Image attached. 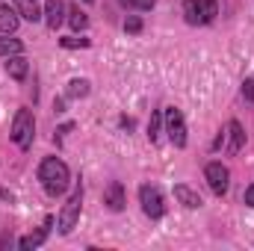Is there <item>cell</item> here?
I'll use <instances>...</instances> for the list:
<instances>
[{
  "mask_svg": "<svg viewBox=\"0 0 254 251\" xmlns=\"http://www.w3.org/2000/svg\"><path fill=\"white\" fill-rule=\"evenodd\" d=\"M39 181H42L48 195L57 198V195H63L65 189L71 187V172H68V166L60 157H45L42 166H39Z\"/></svg>",
  "mask_w": 254,
  "mask_h": 251,
  "instance_id": "1",
  "label": "cell"
},
{
  "mask_svg": "<svg viewBox=\"0 0 254 251\" xmlns=\"http://www.w3.org/2000/svg\"><path fill=\"white\" fill-rule=\"evenodd\" d=\"M9 136H12V142H15L21 151H30V145H33V136H36V116H33V110L21 107V110L15 113Z\"/></svg>",
  "mask_w": 254,
  "mask_h": 251,
  "instance_id": "2",
  "label": "cell"
},
{
  "mask_svg": "<svg viewBox=\"0 0 254 251\" xmlns=\"http://www.w3.org/2000/svg\"><path fill=\"white\" fill-rule=\"evenodd\" d=\"M80 207H83V184H77L74 192H71V198L65 201L63 213H60V219H57V231L68 237L71 231H74V225H77V219H80Z\"/></svg>",
  "mask_w": 254,
  "mask_h": 251,
  "instance_id": "3",
  "label": "cell"
},
{
  "mask_svg": "<svg viewBox=\"0 0 254 251\" xmlns=\"http://www.w3.org/2000/svg\"><path fill=\"white\" fill-rule=\"evenodd\" d=\"M163 125H166V136L172 139L175 148H187V122H184V113L181 110L166 107L163 110Z\"/></svg>",
  "mask_w": 254,
  "mask_h": 251,
  "instance_id": "4",
  "label": "cell"
},
{
  "mask_svg": "<svg viewBox=\"0 0 254 251\" xmlns=\"http://www.w3.org/2000/svg\"><path fill=\"white\" fill-rule=\"evenodd\" d=\"M139 204H142V210H145L148 219H163L166 216V198H163L160 189L151 187V184L139 187Z\"/></svg>",
  "mask_w": 254,
  "mask_h": 251,
  "instance_id": "5",
  "label": "cell"
},
{
  "mask_svg": "<svg viewBox=\"0 0 254 251\" xmlns=\"http://www.w3.org/2000/svg\"><path fill=\"white\" fill-rule=\"evenodd\" d=\"M204 178H207V184H210V189H213L216 195H225L228 187H231V172H228V166H222V163H207Z\"/></svg>",
  "mask_w": 254,
  "mask_h": 251,
  "instance_id": "6",
  "label": "cell"
},
{
  "mask_svg": "<svg viewBox=\"0 0 254 251\" xmlns=\"http://www.w3.org/2000/svg\"><path fill=\"white\" fill-rule=\"evenodd\" d=\"M104 204H107V210H113V213H122L127 204L125 198V187L119 184V181H113L110 187L104 189Z\"/></svg>",
  "mask_w": 254,
  "mask_h": 251,
  "instance_id": "7",
  "label": "cell"
},
{
  "mask_svg": "<svg viewBox=\"0 0 254 251\" xmlns=\"http://www.w3.org/2000/svg\"><path fill=\"white\" fill-rule=\"evenodd\" d=\"M51 228H54V216H48V219H45V225H42L36 234H27V237H21V240H18V249H24V251H27V249H39V246L48 240Z\"/></svg>",
  "mask_w": 254,
  "mask_h": 251,
  "instance_id": "8",
  "label": "cell"
},
{
  "mask_svg": "<svg viewBox=\"0 0 254 251\" xmlns=\"http://www.w3.org/2000/svg\"><path fill=\"white\" fill-rule=\"evenodd\" d=\"M228 154L231 157H237L240 151H243V145H246V130H243V125L234 119V122H228Z\"/></svg>",
  "mask_w": 254,
  "mask_h": 251,
  "instance_id": "9",
  "label": "cell"
},
{
  "mask_svg": "<svg viewBox=\"0 0 254 251\" xmlns=\"http://www.w3.org/2000/svg\"><path fill=\"white\" fill-rule=\"evenodd\" d=\"M18 24H21L18 9H15V6H3V3H0V33L12 36V33L18 30Z\"/></svg>",
  "mask_w": 254,
  "mask_h": 251,
  "instance_id": "10",
  "label": "cell"
},
{
  "mask_svg": "<svg viewBox=\"0 0 254 251\" xmlns=\"http://www.w3.org/2000/svg\"><path fill=\"white\" fill-rule=\"evenodd\" d=\"M175 198H178L187 210H198V207L204 204V201H201V195H198L195 189H190L187 184H178V187H175Z\"/></svg>",
  "mask_w": 254,
  "mask_h": 251,
  "instance_id": "11",
  "label": "cell"
},
{
  "mask_svg": "<svg viewBox=\"0 0 254 251\" xmlns=\"http://www.w3.org/2000/svg\"><path fill=\"white\" fill-rule=\"evenodd\" d=\"M63 12H65L63 0H48V3H45V24H48L51 30H57V27L63 24Z\"/></svg>",
  "mask_w": 254,
  "mask_h": 251,
  "instance_id": "12",
  "label": "cell"
},
{
  "mask_svg": "<svg viewBox=\"0 0 254 251\" xmlns=\"http://www.w3.org/2000/svg\"><path fill=\"white\" fill-rule=\"evenodd\" d=\"M6 74H9L12 80H18V83H21V80L30 74V63H27L21 54H18V57H9V60H6Z\"/></svg>",
  "mask_w": 254,
  "mask_h": 251,
  "instance_id": "13",
  "label": "cell"
},
{
  "mask_svg": "<svg viewBox=\"0 0 254 251\" xmlns=\"http://www.w3.org/2000/svg\"><path fill=\"white\" fill-rule=\"evenodd\" d=\"M24 54V42L21 39H12L6 33H0V60H9V57H18Z\"/></svg>",
  "mask_w": 254,
  "mask_h": 251,
  "instance_id": "14",
  "label": "cell"
},
{
  "mask_svg": "<svg viewBox=\"0 0 254 251\" xmlns=\"http://www.w3.org/2000/svg\"><path fill=\"white\" fill-rule=\"evenodd\" d=\"M12 3H15L18 15H21V18H27V21H39V18L45 15V9H39V3H36V0H12Z\"/></svg>",
  "mask_w": 254,
  "mask_h": 251,
  "instance_id": "15",
  "label": "cell"
},
{
  "mask_svg": "<svg viewBox=\"0 0 254 251\" xmlns=\"http://www.w3.org/2000/svg\"><path fill=\"white\" fill-rule=\"evenodd\" d=\"M184 15H187V24H192V27L204 24V9H201V0H184Z\"/></svg>",
  "mask_w": 254,
  "mask_h": 251,
  "instance_id": "16",
  "label": "cell"
},
{
  "mask_svg": "<svg viewBox=\"0 0 254 251\" xmlns=\"http://www.w3.org/2000/svg\"><path fill=\"white\" fill-rule=\"evenodd\" d=\"M65 95H68V98H74V101H77V98H86V95H89V80L74 77V80L65 86Z\"/></svg>",
  "mask_w": 254,
  "mask_h": 251,
  "instance_id": "17",
  "label": "cell"
},
{
  "mask_svg": "<svg viewBox=\"0 0 254 251\" xmlns=\"http://www.w3.org/2000/svg\"><path fill=\"white\" fill-rule=\"evenodd\" d=\"M68 24H71L74 30H86L89 18H86V12H83L80 6H71V9H68Z\"/></svg>",
  "mask_w": 254,
  "mask_h": 251,
  "instance_id": "18",
  "label": "cell"
},
{
  "mask_svg": "<svg viewBox=\"0 0 254 251\" xmlns=\"http://www.w3.org/2000/svg\"><path fill=\"white\" fill-rule=\"evenodd\" d=\"M163 133V113H151V122H148V139L157 142Z\"/></svg>",
  "mask_w": 254,
  "mask_h": 251,
  "instance_id": "19",
  "label": "cell"
},
{
  "mask_svg": "<svg viewBox=\"0 0 254 251\" xmlns=\"http://www.w3.org/2000/svg\"><path fill=\"white\" fill-rule=\"evenodd\" d=\"M201 9H204V24H213L219 15V0H201Z\"/></svg>",
  "mask_w": 254,
  "mask_h": 251,
  "instance_id": "20",
  "label": "cell"
},
{
  "mask_svg": "<svg viewBox=\"0 0 254 251\" xmlns=\"http://www.w3.org/2000/svg\"><path fill=\"white\" fill-rule=\"evenodd\" d=\"M60 45H63L65 51H74V48H89L92 42L89 39H77V36H65V39H60Z\"/></svg>",
  "mask_w": 254,
  "mask_h": 251,
  "instance_id": "21",
  "label": "cell"
},
{
  "mask_svg": "<svg viewBox=\"0 0 254 251\" xmlns=\"http://www.w3.org/2000/svg\"><path fill=\"white\" fill-rule=\"evenodd\" d=\"M125 9H139V12H148V9H154V3L157 0H119Z\"/></svg>",
  "mask_w": 254,
  "mask_h": 251,
  "instance_id": "22",
  "label": "cell"
},
{
  "mask_svg": "<svg viewBox=\"0 0 254 251\" xmlns=\"http://www.w3.org/2000/svg\"><path fill=\"white\" fill-rule=\"evenodd\" d=\"M125 30H127V33H133V36H136V33H142V18L130 15V18L125 21Z\"/></svg>",
  "mask_w": 254,
  "mask_h": 251,
  "instance_id": "23",
  "label": "cell"
},
{
  "mask_svg": "<svg viewBox=\"0 0 254 251\" xmlns=\"http://www.w3.org/2000/svg\"><path fill=\"white\" fill-rule=\"evenodd\" d=\"M243 98H246L249 104H254V80H246V83H243Z\"/></svg>",
  "mask_w": 254,
  "mask_h": 251,
  "instance_id": "24",
  "label": "cell"
},
{
  "mask_svg": "<svg viewBox=\"0 0 254 251\" xmlns=\"http://www.w3.org/2000/svg\"><path fill=\"white\" fill-rule=\"evenodd\" d=\"M225 136H228V127H225V130H219V136L213 139V145H210V151H219V148L225 145Z\"/></svg>",
  "mask_w": 254,
  "mask_h": 251,
  "instance_id": "25",
  "label": "cell"
},
{
  "mask_svg": "<svg viewBox=\"0 0 254 251\" xmlns=\"http://www.w3.org/2000/svg\"><path fill=\"white\" fill-rule=\"evenodd\" d=\"M71 130H74V125H71V122H68V125H63L60 130H57V139H63V136H68Z\"/></svg>",
  "mask_w": 254,
  "mask_h": 251,
  "instance_id": "26",
  "label": "cell"
},
{
  "mask_svg": "<svg viewBox=\"0 0 254 251\" xmlns=\"http://www.w3.org/2000/svg\"><path fill=\"white\" fill-rule=\"evenodd\" d=\"M246 204H249V207H254V184L246 189Z\"/></svg>",
  "mask_w": 254,
  "mask_h": 251,
  "instance_id": "27",
  "label": "cell"
},
{
  "mask_svg": "<svg viewBox=\"0 0 254 251\" xmlns=\"http://www.w3.org/2000/svg\"><path fill=\"white\" fill-rule=\"evenodd\" d=\"M122 127H125L127 133H130V130H133V119H127V116H122Z\"/></svg>",
  "mask_w": 254,
  "mask_h": 251,
  "instance_id": "28",
  "label": "cell"
},
{
  "mask_svg": "<svg viewBox=\"0 0 254 251\" xmlns=\"http://www.w3.org/2000/svg\"><path fill=\"white\" fill-rule=\"evenodd\" d=\"M54 113H57V116H60V113H65V104H63V101H54Z\"/></svg>",
  "mask_w": 254,
  "mask_h": 251,
  "instance_id": "29",
  "label": "cell"
},
{
  "mask_svg": "<svg viewBox=\"0 0 254 251\" xmlns=\"http://www.w3.org/2000/svg\"><path fill=\"white\" fill-rule=\"evenodd\" d=\"M83 3H95V0H83Z\"/></svg>",
  "mask_w": 254,
  "mask_h": 251,
  "instance_id": "30",
  "label": "cell"
}]
</instances>
